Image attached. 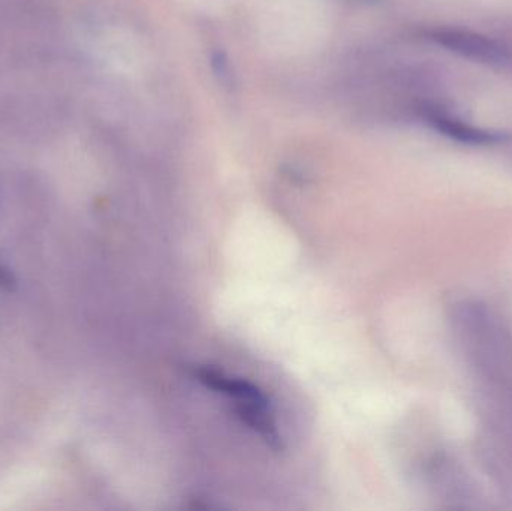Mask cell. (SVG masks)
I'll use <instances>...</instances> for the list:
<instances>
[{
	"label": "cell",
	"instance_id": "6da1fadb",
	"mask_svg": "<svg viewBox=\"0 0 512 511\" xmlns=\"http://www.w3.org/2000/svg\"><path fill=\"white\" fill-rule=\"evenodd\" d=\"M192 374L210 389L218 390L228 398L234 399L236 411L242 417L243 422L258 432L259 437L268 446L273 447L274 450L280 449L279 432H277L276 423L268 410L267 399L255 386L207 368L192 369Z\"/></svg>",
	"mask_w": 512,
	"mask_h": 511
},
{
	"label": "cell",
	"instance_id": "7a4b0ae2",
	"mask_svg": "<svg viewBox=\"0 0 512 511\" xmlns=\"http://www.w3.org/2000/svg\"><path fill=\"white\" fill-rule=\"evenodd\" d=\"M429 38L439 47L447 48L451 53L459 54L474 62L505 65L512 59L511 50L504 42L472 30L438 27L430 30Z\"/></svg>",
	"mask_w": 512,
	"mask_h": 511
},
{
	"label": "cell",
	"instance_id": "3957f363",
	"mask_svg": "<svg viewBox=\"0 0 512 511\" xmlns=\"http://www.w3.org/2000/svg\"><path fill=\"white\" fill-rule=\"evenodd\" d=\"M423 117L427 125L432 126L439 134L468 146H498L512 140L510 132L478 128L441 108L426 107Z\"/></svg>",
	"mask_w": 512,
	"mask_h": 511
}]
</instances>
